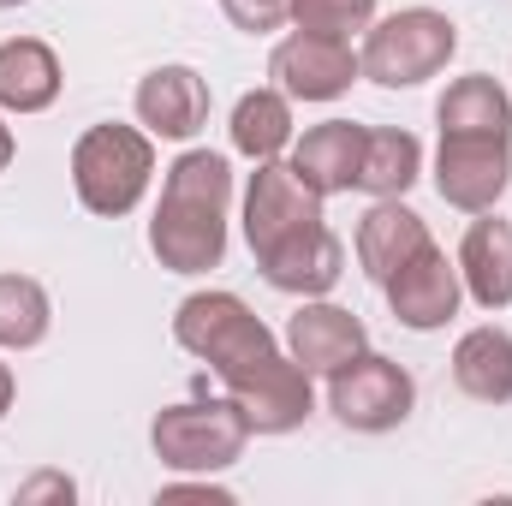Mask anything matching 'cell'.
I'll return each instance as SVG.
<instances>
[{
  "label": "cell",
  "instance_id": "6da1fadb",
  "mask_svg": "<svg viewBox=\"0 0 512 506\" xmlns=\"http://www.w3.org/2000/svg\"><path fill=\"white\" fill-rule=\"evenodd\" d=\"M227 209H233V167L215 149H185L149 221V251L167 274H209L227 256Z\"/></svg>",
  "mask_w": 512,
  "mask_h": 506
},
{
  "label": "cell",
  "instance_id": "7a4b0ae2",
  "mask_svg": "<svg viewBox=\"0 0 512 506\" xmlns=\"http://www.w3.org/2000/svg\"><path fill=\"white\" fill-rule=\"evenodd\" d=\"M173 340H179L197 364H209V370L221 376V387L239 381V376H251L262 358L280 352L274 328L256 316L239 292H191V298L173 310Z\"/></svg>",
  "mask_w": 512,
  "mask_h": 506
},
{
  "label": "cell",
  "instance_id": "3957f363",
  "mask_svg": "<svg viewBox=\"0 0 512 506\" xmlns=\"http://www.w3.org/2000/svg\"><path fill=\"white\" fill-rule=\"evenodd\" d=\"M149 179H155V137L149 131L108 120V126H90L72 143V191L102 221L131 215L143 203Z\"/></svg>",
  "mask_w": 512,
  "mask_h": 506
},
{
  "label": "cell",
  "instance_id": "277c9868",
  "mask_svg": "<svg viewBox=\"0 0 512 506\" xmlns=\"http://www.w3.org/2000/svg\"><path fill=\"white\" fill-rule=\"evenodd\" d=\"M453 54H459V24L447 12H435V6H399V12H387V18H376L364 30L358 66L382 90H417L435 72H447Z\"/></svg>",
  "mask_w": 512,
  "mask_h": 506
},
{
  "label": "cell",
  "instance_id": "5b68a950",
  "mask_svg": "<svg viewBox=\"0 0 512 506\" xmlns=\"http://www.w3.org/2000/svg\"><path fill=\"white\" fill-rule=\"evenodd\" d=\"M245 441H251V423L239 417V405L221 393V399H179V405H161L155 423H149V447L167 471L179 477H215L227 465L245 459Z\"/></svg>",
  "mask_w": 512,
  "mask_h": 506
},
{
  "label": "cell",
  "instance_id": "8992f818",
  "mask_svg": "<svg viewBox=\"0 0 512 506\" xmlns=\"http://www.w3.org/2000/svg\"><path fill=\"white\" fill-rule=\"evenodd\" d=\"M322 191H310L298 173H292V161H256L251 185H245V245H251L256 262H268V256H280L286 245H298V239H310L316 227H328L322 221Z\"/></svg>",
  "mask_w": 512,
  "mask_h": 506
},
{
  "label": "cell",
  "instance_id": "52a82bcc",
  "mask_svg": "<svg viewBox=\"0 0 512 506\" xmlns=\"http://www.w3.org/2000/svg\"><path fill=\"white\" fill-rule=\"evenodd\" d=\"M411 405H417V381L405 364H393L382 352H358L346 370H334L328 376V411L346 423V429H358V435H387V429H399L405 417H411Z\"/></svg>",
  "mask_w": 512,
  "mask_h": 506
},
{
  "label": "cell",
  "instance_id": "ba28073f",
  "mask_svg": "<svg viewBox=\"0 0 512 506\" xmlns=\"http://www.w3.org/2000/svg\"><path fill=\"white\" fill-rule=\"evenodd\" d=\"M512 185V137H441L435 149V191L459 215H483Z\"/></svg>",
  "mask_w": 512,
  "mask_h": 506
},
{
  "label": "cell",
  "instance_id": "9c48e42d",
  "mask_svg": "<svg viewBox=\"0 0 512 506\" xmlns=\"http://www.w3.org/2000/svg\"><path fill=\"white\" fill-rule=\"evenodd\" d=\"M227 399L239 405V417L251 423V435H292L310 423L316 411V387H310V370L292 364L286 352L262 358L251 376L227 381Z\"/></svg>",
  "mask_w": 512,
  "mask_h": 506
},
{
  "label": "cell",
  "instance_id": "30bf717a",
  "mask_svg": "<svg viewBox=\"0 0 512 506\" xmlns=\"http://www.w3.org/2000/svg\"><path fill=\"white\" fill-rule=\"evenodd\" d=\"M268 78H274V90H286L292 102H340V96L364 78V66H358L352 42L292 30V36L268 54Z\"/></svg>",
  "mask_w": 512,
  "mask_h": 506
},
{
  "label": "cell",
  "instance_id": "8fae6325",
  "mask_svg": "<svg viewBox=\"0 0 512 506\" xmlns=\"http://www.w3.org/2000/svg\"><path fill=\"white\" fill-rule=\"evenodd\" d=\"M382 292H387L393 322L411 328V334H435V328H447V322L459 316V304H465L459 262L441 251V245H423V251L387 280Z\"/></svg>",
  "mask_w": 512,
  "mask_h": 506
},
{
  "label": "cell",
  "instance_id": "7c38bea8",
  "mask_svg": "<svg viewBox=\"0 0 512 506\" xmlns=\"http://www.w3.org/2000/svg\"><path fill=\"white\" fill-rule=\"evenodd\" d=\"M364 346H370V328H364L352 310L328 304V298H304V304L292 310V322H286V358L304 364L310 376L346 370Z\"/></svg>",
  "mask_w": 512,
  "mask_h": 506
},
{
  "label": "cell",
  "instance_id": "4fadbf2b",
  "mask_svg": "<svg viewBox=\"0 0 512 506\" xmlns=\"http://www.w3.org/2000/svg\"><path fill=\"white\" fill-rule=\"evenodd\" d=\"M137 126L167 143H191L209 126V84L197 66H155L137 84Z\"/></svg>",
  "mask_w": 512,
  "mask_h": 506
},
{
  "label": "cell",
  "instance_id": "5bb4252c",
  "mask_svg": "<svg viewBox=\"0 0 512 506\" xmlns=\"http://www.w3.org/2000/svg\"><path fill=\"white\" fill-rule=\"evenodd\" d=\"M364 137L370 126H352V120H322L304 137H292V173L322 191V197H340V191H358V167H364Z\"/></svg>",
  "mask_w": 512,
  "mask_h": 506
},
{
  "label": "cell",
  "instance_id": "9a60e30c",
  "mask_svg": "<svg viewBox=\"0 0 512 506\" xmlns=\"http://www.w3.org/2000/svg\"><path fill=\"white\" fill-rule=\"evenodd\" d=\"M453 262H459V280H465L471 304H483V310H507L512 304V221L483 209Z\"/></svg>",
  "mask_w": 512,
  "mask_h": 506
},
{
  "label": "cell",
  "instance_id": "2e32d148",
  "mask_svg": "<svg viewBox=\"0 0 512 506\" xmlns=\"http://www.w3.org/2000/svg\"><path fill=\"white\" fill-rule=\"evenodd\" d=\"M423 245H435V239H429L423 215L405 209V197H376V209L358 221V268H364L376 286H387Z\"/></svg>",
  "mask_w": 512,
  "mask_h": 506
},
{
  "label": "cell",
  "instance_id": "e0dca14e",
  "mask_svg": "<svg viewBox=\"0 0 512 506\" xmlns=\"http://www.w3.org/2000/svg\"><path fill=\"white\" fill-rule=\"evenodd\" d=\"M60 54L42 36H12L0 42V114H42L60 102Z\"/></svg>",
  "mask_w": 512,
  "mask_h": 506
},
{
  "label": "cell",
  "instance_id": "ac0fdd59",
  "mask_svg": "<svg viewBox=\"0 0 512 506\" xmlns=\"http://www.w3.org/2000/svg\"><path fill=\"white\" fill-rule=\"evenodd\" d=\"M256 268H262V280H268L274 292H286V298H328V292L340 286V274H346V245H340L334 227H316L310 239L286 245L280 256H268V262H256Z\"/></svg>",
  "mask_w": 512,
  "mask_h": 506
},
{
  "label": "cell",
  "instance_id": "d6986e66",
  "mask_svg": "<svg viewBox=\"0 0 512 506\" xmlns=\"http://www.w3.org/2000/svg\"><path fill=\"white\" fill-rule=\"evenodd\" d=\"M435 126L441 137H512V96L483 72L453 78L435 102Z\"/></svg>",
  "mask_w": 512,
  "mask_h": 506
},
{
  "label": "cell",
  "instance_id": "ffe728a7",
  "mask_svg": "<svg viewBox=\"0 0 512 506\" xmlns=\"http://www.w3.org/2000/svg\"><path fill=\"white\" fill-rule=\"evenodd\" d=\"M453 381H459V393H471L483 405H507L512 399V334L507 328L483 322V328L459 334V346H453Z\"/></svg>",
  "mask_w": 512,
  "mask_h": 506
},
{
  "label": "cell",
  "instance_id": "44dd1931",
  "mask_svg": "<svg viewBox=\"0 0 512 506\" xmlns=\"http://www.w3.org/2000/svg\"><path fill=\"white\" fill-rule=\"evenodd\" d=\"M227 137H233V149L245 155V161H280L286 149H292V96L286 90H245L239 96V108H233V126H227Z\"/></svg>",
  "mask_w": 512,
  "mask_h": 506
},
{
  "label": "cell",
  "instance_id": "7402d4cb",
  "mask_svg": "<svg viewBox=\"0 0 512 506\" xmlns=\"http://www.w3.org/2000/svg\"><path fill=\"white\" fill-rule=\"evenodd\" d=\"M423 173V143L405 126H376L364 137V167H358V191L370 197H405Z\"/></svg>",
  "mask_w": 512,
  "mask_h": 506
},
{
  "label": "cell",
  "instance_id": "603a6c76",
  "mask_svg": "<svg viewBox=\"0 0 512 506\" xmlns=\"http://www.w3.org/2000/svg\"><path fill=\"white\" fill-rule=\"evenodd\" d=\"M54 328V298L30 274H0V352H30Z\"/></svg>",
  "mask_w": 512,
  "mask_h": 506
},
{
  "label": "cell",
  "instance_id": "cb8c5ba5",
  "mask_svg": "<svg viewBox=\"0 0 512 506\" xmlns=\"http://www.w3.org/2000/svg\"><path fill=\"white\" fill-rule=\"evenodd\" d=\"M292 24L310 30V36L352 42L376 24V0H292Z\"/></svg>",
  "mask_w": 512,
  "mask_h": 506
},
{
  "label": "cell",
  "instance_id": "d4e9b609",
  "mask_svg": "<svg viewBox=\"0 0 512 506\" xmlns=\"http://www.w3.org/2000/svg\"><path fill=\"white\" fill-rule=\"evenodd\" d=\"M227 6V18L239 24V30H251V36H268V30H280L286 18H292V0H221Z\"/></svg>",
  "mask_w": 512,
  "mask_h": 506
},
{
  "label": "cell",
  "instance_id": "484cf974",
  "mask_svg": "<svg viewBox=\"0 0 512 506\" xmlns=\"http://www.w3.org/2000/svg\"><path fill=\"white\" fill-rule=\"evenodd\" d=\"M78 483L66 471H36L30 483H18V506H36V501H72Z\"/></svg>",
  "mask_w": 512,
  "mask_h": 506
},
{
  "label": "cell",
  "instance_id": "4316f807",
  "mask_svg": "<svg viewBox=\"0 0 512 506\" xmlns=\"http://www.w3.org/2000/svg\"><path fill=\"white\" fill-rule=\"evenodd\" d=\"M12 399H18V376H12V364H0V423L12 411Z\"/></svg>",
  "mask_w": 512,
  "mask_h": 506
},
{
  "label": "cell",
  "instance_id": "83f0119b",
  "mask_svg": "<svg viewBox=\"0 0 512 506\" xmlns=\"http://www.w3.org/2000/svg\"><path fill=\"white\" fill-rule=\"evenodd\" d=\"M12 155H18V137H12V126H6V120H0V173H6V167H12Z\"/></svg>",
  "mask_w": 512,
  "mask_h": 506
},
{
  "label": "cell",
  "instance_id": "f1b7e54d",
  "mask_svg": "<svg viewBox=\"0 0 512 506\" xmlns=\"http://www.w3.org/2000/svg\"><path fill=\"white\" fill-rule=\"evenodd\" d=\"M0 6H24V0H0Z\"/></svg>",
  "mask_w": 512,
  "mask_h": 506
}]
</instances>
